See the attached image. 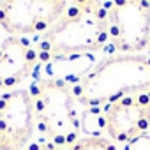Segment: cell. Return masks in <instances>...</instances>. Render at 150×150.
I'll use <instances>...</instances> for the list:
<instances>
[{"label":"cell","instance_id":"1","mask_svg":"<svg viewBox=\"0 0 150 150\" xmlns=\"http://www.w3.org/2000/svg\"><path fill=\"white\" fill-rule=\"evenodd\" d=\"M110 41V18L101 0H69L62 18L35 41L39 62L62 55L94 53Z\"/></svg>","mask_w":150,"mask_h":150},{"label":"cell","instance_id":"2","mask_svg":"<svg viewBox=\"0 0 150 150\" xmlns=\"http://www.w3.org/2000/svg\"><path fill=\"white\" fill-rule=\"evenodd\" d=\"M71 87L78 104L85 108H99L125 96L146 94L150 90V58L127 53L108 57Z\"/></svg>","mask_w":150,"mask_h":150},{"label":"cell","instance_id":"3","mask_svg":"<svg viewBox=\"0 0 150 150\" xmlns=\"http://www.w3.org/2000/svg\"><path fill=\"white\" fill-rule=\"evenodd\" d=\"M28 90L34 101L35 127L46 136V141L69 148L81 131L80 104L72 94V87L41 78Z\"/></svg>","mask_w":150,"mask_h":150},{"label":"cell","instance_id":"4","mask_svg":"<svg viewBox=\"0 0 150 150\" xmlns=\"http://www.w3.org/2000/svg\"><path fill=\"white\" fill-rule=\"evenodd\" d=\"M110 41L120 53L139 55L150 44V0H111L106 4Z\"/></svg>","mask_w":150,"mask_h":150},{"label":"cell","instance_id":"5","mask_svg":"<svg viewBox=\"0 0 150 150\" xmlns=\"http://www.w3.org/2000/svg\"><path fill=\"white\" fill-rule=\"evenodd\" d=\"M69 0H0V25L16 37L46 34L64 14Z\"/></svg>","mask_w":150,"mask_h":150},{"label":"cell","instance_id":"6","mask_svg":"<svg viewBox=\"0 0 150 150\" xmlns=\"http://www.w3.org/2000/svg\"><path fill=\"white\" fill-rule=\"evenodd\" d=\"M150 129V96H125L104 106V132L111 141H131Z\"/></svg>","mask_w":150,"mask_h":150},{"label":"cell","instance_id":"7","mask_svg":"<svg viewBox=\"0 0 150 150\" xmlns=\"http://www.w3.org/2000/svg\"><path fill=\"white\" fill-rule=\"evenodd\" d=\"M35 129L30 90L18 88L0 96V138L11 150H23Z\"/></svg>","mask_w":150,"mask_h":150},{"label":"cell","instance_id":"8","mask_svg":"<svg viewBox=\"0 0 150 150\" xmlns=\"http://www.w3.org/2000/svg\"><path fill=\"white\" fill-rule=\"evenodd\" d=\"M39 65L35 44L16 35L0 42V88H9L28 78Z\"/></svg>","mask_w":150,"mask_h":150},{"label":"cell","instance_id":"9","mask_svg":"<svg viewBox=\"0 0 150 150\" xmlns=\"http://www.w3.org/2000/svg\"><path fill=\"white\" fill-rule=\"evenodd\" d=\"M96 65L94 53H78V55H62L48 60L44 64V78L65 85L78 83L85 74Z\"/></svg>","mask_w":150,"mask_h":150},{"label":"cell","instance_id":"10","mask_svg":"<svg viewBox=\"0 0 150 150\" xmlns=\"http://www.w3.org/2000/svg\"><path fill=\"white\" fill-rule=\"evenodd\" d=\"M81 131L88 136H101L104 132V110L87 108L81 113Z\"/></svg>","mask_w":150,"mask_h":150},{"label":"cell","instance_id":"11","mask_svg":"<svg viewBox=\"0 0 150 150\" xmlns=\"http://www.w3.org/2000/svg\"><path fill=\"white\" fill-rule=\"evenodd\" d=\"M67 150H117V146L110 138L85 136V138H78Z\"/></svg>","mask_w":150,"mask_h":150},{"label":"cell","instance_id":"12","mask_svg":"<svg viewBox=\"0 0 150 150\" xmlns=\"http://www.w3.org/2000/svg\"><path fill=\"white\" fill-rule=\"evenodd\" d=\"M125 150H150V134H141L125 143Z\"/></svg>","mask_w":150,"mask_h":150},{"label":"cell","instance_id":"13","mask_svg":"<svg viewBox=\"0 0 150 150\" xmlns=\"http://www.w3.org/2000/svg\"><path fill=\"white\" fill-rule=\"evenodd\" d=\"M23 150H64L62 146H57V145H53V143H50V141H37V143H30V145H27Z\"/></svg>","mask_w":150,"mask_h":150},{"label":"cell","instance_id":"14","mask_svg":"<svg viewBox=\"0 0 150 150\" xmlns=\"http://www.w3.org/2000/svg\"><path fill=\"white\" fill-rule=\"evenodd\" d=\"M0 150H11V146H9L2 138H0Z\"/></svg>","mask_w":150,"mask_h":150}]
</instances>
